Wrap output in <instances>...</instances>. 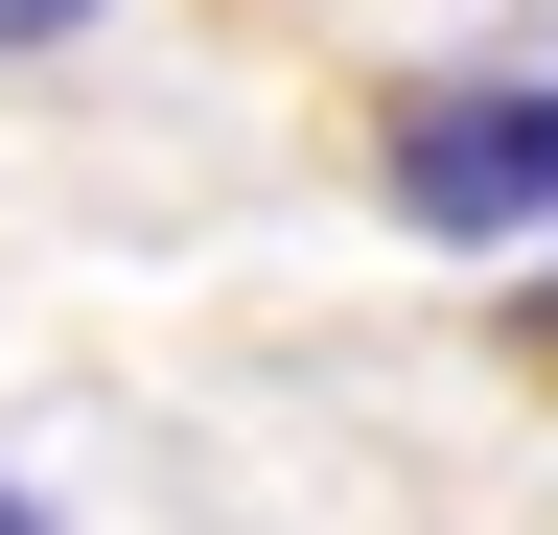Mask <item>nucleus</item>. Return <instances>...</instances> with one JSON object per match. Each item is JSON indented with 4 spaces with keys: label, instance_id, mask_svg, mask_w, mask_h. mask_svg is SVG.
I'll list each match as a JSON object with an SVG mask.
<instances>
[{
    "label": "nucleus",
    "instance_id": "nucleus-1",
    "mask_svg": "<svg viewBox=\"0 0 558 535\" xmlns=\"http://www.w3.org/2000/svg\"><path fill=\"white\" fill-rule=\"evenodd\" d=\"M396 210L442 233V256H512V233H558V71L418 94V117H396Z\"/></svg>",
    "mask_w": 558,
    "mask_h": 535
},
{
    "label": "nucleus",
    "instance_id": "nucleus-2",
    "mask_svg": "<svg viewBox=\"0 0 558 535\" xmlns=\"http://www.w3.org/2000/svg\"><path fill=\"white\" fill-rule=\"evenodd\" d=\"M70 24H94V0H0V47H70Z\"/></svg>",
    "mask_w": 558,
    "mask_h": 535
},
{
    "label": "nucleus",
    "instance_id": "nucleus-3",
    "mask_svg": "<svg viewBox=\"0 0 558 535\" xmlns=\"http://www.w3.org/2000/svg\"><path fill=\"white\" fill-rule=\"evenodd\" d=\"M0 535H47V512H24V489H0Z\"/></svg>",
    "mask_w": 558,
    "mask_h": 535
}]
</instances>
